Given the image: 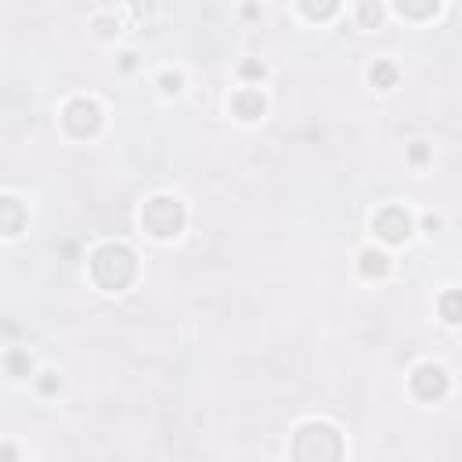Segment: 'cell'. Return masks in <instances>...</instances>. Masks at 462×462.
Masks as SVG:
<instances>
[{"mask_svg":"<svg viewBox=\"0 0 462 462\" xmlns=\"http://www.w3.org/2000/svg\"><path fill=\"white\" fill-rule=\"evenodd\" d=\"M441 314L448 318V322H462V293H444Z\"/></svg>","mask_w":462,"mask_h":462,"instance_id":"cell-8","label":"cell"},{"mask_svg":"<svg viewBox=\"0 0 462 462\" xmlns=\"http://www.w3.org/2000/svg\"><path fill=\"white\" fill-rule=\"evenodd\" d=\"M246 76H264V66H257V61H249V66H242Z\"/></svg>","mask_w":462,"mask_h":462,"instance_id":"cell-12","label":"cell"},{"mask_svg":"<svg viewBox=\"0 0 462 462\" xmlns=\"http://www.w3.org/2000/svg\"><path fill=\"white\" fill-rule=\"evenodd\" d=\"M426 141H416V148H412V159H416V163H419V159H426Z\"/></svg>","mask_w":462,"mask_h":462,"instance_id":"cell-13","label":"cell"},{"mask_svg":"<svg viewBox=\"0 0 462 462\" xmlns=\"http://www.w3.org/2000/svg\"><path fill=\"white\" fill-rule=\"evenodd\" d=\"M379 22V4L376 0H361V26H376Z\"/></svg>","mask_w":462,"mask_h":462,"instance_id":"cell-10","label":"cell"},{"mask_svg":"<svg viewBox=\"0 0 462 462\" xmlns=\"http://www.w3.org/2000/svg\"><path fill=\"white\" fill-rule=\"evenodd\" d=\"M90 271L105 289H123V285L134 278L137 264H134V253L126 246H102L90 260Z\"/></svg>","mask_w":462,"mask_h":462,"instance_id":"cell-1","label":"cell"},{"mask_svg":"<svg viewBox=\"0 0 462 462\" xmlns=\"http://www.w3.org/2000/svg\"><path fill=\"white\" fill-rule=\"evenodd\" d=\"M163 90H181V76H177V73H173V76L166 73V76H163Z\"/></svg>","mask_w":462,"mask_h":462,"instance_id":"cell-11","label":"cell"},{"mask_svg":"<svg viewBox=\"0 0 462 462\" xmlns=\"http://www.w3.org/2000/svg\"><path fill=\"white\" fill-rule=\"evenodd\" d=\"M369 79L372 84H379V87H394V79H397V73H394V66H387V61H379V66H372L369 69Z\"/></svg>","mask_w":462,"mask_h":462,"instance_id":"cell-9","label":"cell"},{"mask_svg":"<svg viewBox=\"0 0 462 462\" xmlns=\"http://www.w3.org/2000/svg\"><path fill=\"white\" fill-rule=\"evenodd\" d=\"M300 8H304L311 19H329V15L340 8V0H300Z\"/></svg>","mask_w":462,"mask_h":462,"instance_id":"cell-7","label":"cell"},{"mask_svg":"<svg viewBox=\"0 0 462 462\" xmlns=\"http://www.w3.org/2000/svg\"><path fill=\"white\" fill-rule=\"evenodd\" d=\"M408 213L405 210H397V206H390V210H383L376 217V228H379V235L387 238V242H405L408 238Z\"/></svg>","mask_w":462,"mask_h":462,"instance_id":"cell-4","label":"cell"},{"mask_svg":"<svg viewBox=\"0 0 462 462\" xmlns=\"http://www.w3.org/2000/svg\"><path fill=\"white\" fill-rule=\"evenodd\" d=\"M98 105L94 102H87V98H76V102H69V108H66V123H69V131L73 134H87V131H94L98 126Z\"/></svg>","mask_w":462,"mask_h":462,"instance_id":"cell-3","label":"cell"},{"mask_svg":"<svg viewBox=\"0 0 462 462\" xmlns=\"http://www.w3.org/2000/svg\"><path fill=\"white\" fill-rule=\"evenodd\" d=\"M235 113L242 116V119H257L264 113V98L257 90H246V94H238L235 98Z\"/></svg>","mask_w":462,"mask_h":462,"instance_id":"cell-5","label":"cell"},{"mask_svg":"<svg viewBox=\"0 0 462 462\" xmlns=\"http://www.w3.org/2000/svg\"><path fill=\"white\" fill-rule=\"evenodd\" d=\"M412 390L419 397H426V401H434V397H441L448 390V379H444V372L437 365H423V369H416V376H412Z\"/></svg>","mask_w":462,"mask_h":462,"instance_id":"cell-2","label":"cell"},{"mask_svg":"<svg viewBox=\"0 0 462 462\" xmlns=\"http://www.w3.org/2000/svg\"><path fill=\"white\" fill-rule=\"evenodd\" d=\"M437 4H441V0H397L401 15H412V19H426V15H434Z\"/></svg>","mask_w":462,"mask_h":462,"instance_id":"cell-6","label":"cell"}]
</instances>
